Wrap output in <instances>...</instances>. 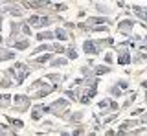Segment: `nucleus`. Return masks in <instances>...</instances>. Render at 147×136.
Masks as SVG:
<instances>
[{
    "label": "nucleus",
    "instance_id": "4",
    "mask_svg": "<svg viewBox=\"0 0 147 136\" xmlns=\"http://www.w3.org/2000/svg\"><path fill=\"white\" fill-rule=\"evenodd\" d=\"M48 22H50L48 17H31V19L28 20V24H33L37 28H40V26H46Z\"/></svg>",
    "mask_w": 147,
    "mask_h": 136
},
{
    "label": "nucleus",
    "instance_id": "6",
    "mask_svg": "<svg viewBox=\"0 0 147 136\" xmlns=\"http://www.w3.org/2000/svg\"><path fill=\"white\" fill-rule=\"evenodd\" d=\"M132 11H134L136 15L140 17V19L147 20V9H145V7H138V6H134V7H132Z\"/></svg>",
    "mask_w": 147,
    "mask_h": 136
},
{
    "label": "nucleus",
    "instance_id": "9",
    "mask_svg": "<svg viewBox=\"0 0 147 136\" xmlns=\"http://www.w3.org/2000/svg\"><path fill=\"white\" fill-rule=\"evenodd\" d=\"M11 103V96H0V107H7Z\"/></svg>",
    "mask_w": 147,
    "mask_h": 136
},
{
    "label": "nucleus",
    "instance_id": "13",
    "mask_svg": "<svg viewBox=\"0 0 147 136\" xmlns=\"http://www.w3.org/2000/svg\"><path fill=\"white\" fill-rule=\"evenodd\" d=\"M39 40H44V39H52V33H39Z\"/></svg>",
    "mask_w": 147,
    "mask_h": 136
},
{
    "label": "nucleus",
    "instance_id": "3",
    "mask_svg": "<svg viewBox=\"0 0 147 136\" xmlns=\"http://www.w3.org/2000/svg\"><path fill=\"white\" fill-rule=\"evenodd\" d=\"M83 50H85L86 53H92V55L99 53V50H98V44H96L94 40H85V44H83Z\"/></svg>",
    "mask_w": 147,
    "mask_h": 136
},
{
    "label": "nucleus",
    "instance_id": "1",
    "mask_svg": "<svg viewBox=\"0 0 147 136\" xmlns=\"http://www.w3.org/2000/svg\"><path fill=\"white\" fill-rule=\"evenodd\" d=\"M9 74H13V75H15L17 83H22V81H24V77H26L28 74H30V68H28L26 65H22V63H18V65L11 66V70H9Z\"/></svg>",
    "mask_w": 147,
    "mask_h": 136
},
{
    "label": "nucleus",
    "instance_id": "8",
    "mask_svg": "<svg viewBox=\"0 0 147 136\" xmlns=\"http://www.w3.org/2000/svg\"><path fill=\"white\" fill-rule=\"evenodd\" d=\"M15 57V53L13 52H7V50H2L0 52V61H6V59H13Z\"/></svg>",
    "mask_w": 147,
    "mask_h": 136
},
{
    "label": "nucleus",
    "instance_id": "15",
    "mask_svg": "<svg viewBox=\"0 0 147 136\" xmlns=\"http://www.w3.org/2000/svg\"><path fill=\"white\" fill-rule=\"evenodd\" d=\"M64 63H66V61H64V59H57V61H55V63H53V66H59V65H64Z\"/></svg>",
    "mask_w": 147,
    "mask_h": 136
},
{
    "label": "nucleus",
    "instance_id": "12",
    "mask_svg": "<svg viewBox=\"0 0 147 136\" xmlns=\"http://www.w3.org/2000/svg\"><path fill=\"white\" fill-rule=\"evenodd\" d=\"M50 59H52V55L48 53V55H44V57H39V59H35V61H37V63H46V61H50Z\"/></svg>",
    "mask_w": 147,
    "mask_h": 136
},
{
    "label": "nucleus",
    "instance_id": "5",
    "mask_svg": "<svg viewBox=\"0 0 147 136\" xmlns=\"http://www.w3.org/2000/svg\"><path fill=\"white\" fill-rule=\"evenodd\" d=\"M132 26H134V24H132L131 20H123V22H119V24H118V30L121 31V33H127L129 35L132 31Z\"/></svg>",
    "mask_w": 147,
    "mask_h": 136
},
{
    "label": "nucleus",
    "instance_id": "2",
    "mask_svg": "<svg viewBox=\"0 0 147 136\" xmlns=\"http://www.w3.org/2000/svg\"><path fill=\"white\" fill-rule=\"evenodd\" d=\"M26 107H30V98H26V96H15V108L24 110Z\"/></svg>",
    "mask_w": 147,
    "mask_h": 136
},
{
    "label": "nucleus",
    "instance_id": "16",
    "mask_svg": "<svg viewBox=\"0 0 147 136\" xmlns=\"http://www.w3.org/2000/svg\"><path fill=\"white\" fill-rule=\"evenodd\" d=\"M0 42H2V40H0Z\"/></svg>",
    "mask_w": 147,
    "mask_h": 136
},
{
    "label": "nucleus",
    "instance_id": "14",
    "mask_svg": "<svg viewBox=\"0 0 147 136\" xmlns=\"http://www.w3.org/2000/svg\"><path fill=\"white\" fill-rule=\"evenodd\" d=\"M68 57H70V59H76L77 57V53H76V50H74V48L68 50Z\"/></svg>",
    "mask_w": 147,
    "mask_h": 136
},
{
    "label": "nucleus",
    "instance_id": "11",
    "mask_svg": "<svg viewBox=\"0 0 147 136\" xmlns=\"http://www.w3.org/2000/svg\"><path fill=\"white\" fill-rule=\"evenodd\" d=\"M55 35H57L61 40H66L68 39V35H66V31H64V30H57V31H55Z\"/></svg>",
    "mask_w": 147,
    "mask_h": 136
},
{
    "label": "nucleus",
    "instance_id": "10",
    "mask_svg": "<svg viewBox=\"0 0 147 136\" xmlns=\"http://www.w3.org/2000/svg\"><path fill=\"white\" fill-rule=\"evenodd\" d=\"M28 44H30V40H18V42H13V46L17 50H22V48H26Z\"/></svg>",
    "mask_w": 147,
    "mask_h": 136
},
{
    "label": "nucleus",
    "instance_id": "7",
    "mask_svg": "<svg viewBox=\"0 0 147 136\" xmlns=\"http://www.w3.org/2000/svg\"><path fill=\"white\" fill-rule=\"evenodd\" d=\"M118 63H119V65H127V63H131V55H129V52H121V55L118 57Z\"/></svg>",
    "mask_w": 147,
    "mask_h": 136
}]
</instances>
